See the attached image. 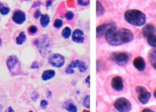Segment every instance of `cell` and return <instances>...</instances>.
I'll return each mask as SVG.
<instances>
[{
	"label": "cell",
	"instance_id": "cell-1",
	"mask_svg": "<svg viewBox=\"0 0 156 112\" xmlns=\"http://www.w3.org/2000/svg\"><path fill=\"white\" fill-rule=\"evenodd\" d=\"M105 40L112 46L121 45L131 42L133 40V34L127 29L118 30L115 25L111 27L105 33Z\"/></svg>",
	"mask_w": 156,
	"mask_h": 112
},
{
	"label": "cell",
	"instance_id": "cell-2",
	"mask_svg": "<svg viewBox=\"0 0 156 112\" xmlns=\"http://www.w3.org/2000/svg\"><path fill=\"white\" fill-rule=\"evenodd\" d=\"M124 19L133 26H141L146 23V16L140 10H129L124 14Z\"/></svg>",
	"mask_w": 156,
	"mask_h": 112
},
{
	"label": "cell",
	"instance_id": "cell-3",
	"mask_svg": "<svg viewBox=\"0 0 156 112\" xmlns=\"http://www.w3.org/2000/svg\"><path fill=\"white\" fill-rule=\"evenodd\" d=\"M114 106L118 112H129L132 109L130 102L124 97L117 99L114 102Z\"/></svg>",
	"mask_w": 156,
	"mask_h": 112
},
{
	"label": "cell",
	"instance_id": "cell-4",
	"mask_svg": "<svg viewBox=\"0 0 156 112\" xmlns=\"http://www.w3.org/2000/svg\"><path fill=\"white\" fill-rule=\"evenodd\" d=\"M111 59L119 66H124L130 60V55L124 52H114L111 55Z\"/></svg>",
	"mask_w": 156,
	"mask_h": 112
},
{
	"label": "cell",
	"instance_id": "cell-5",
	"mask_svg": "<svg viewBox=\"0 0 156 112\" xmlns=\"http://www.w3.org/2000/svg\"><path fill=\"white\" fill-rule=\"evenodd\" d=\"M65 59L64 56L56 54L52 55L49 59V64L53 67L61 68L64 65Z\"/></svg>",
	"mask_w": 156,
	"mask_h": 112
},
{
	"label": "cell",
	"instance_id": "cell-6",
	"mask_svg": "<svg viewBox=\"0 0 156 112\" xmlns=\"http://www.w3.org/2000/svg\"><path fill=\"white\" fill-rule=\"evenodd\" d=\"M112 87L114 91H121L124 89L123 80L120 76L114 77L112 80Z\"/></svg>",
	"mask_w": 156,
	"mask_h": 112
},
{
	"label": "cell",
	"instance_id": "cell-7",
	"mask_svg": "<svg viewBox=\"0 0 156 112\" xmlns=\"http://www.w3.org/2000/svg\"><path fill=\"white\" fill-rule=\"evenodd\" d=\"M12 20L16 24H21L26 20V15L23 11L17 10L14 12L12 16Z\"/></svg>",
	"mask_w": 156,
	"mask_h": 112
},
{
	"label": "cell",
	"instance_id": "cell-8",
	"mask_svg": "<svg viewBox=\"0 0 156 112\" xmlns=\"http://www.w3.org/2000/svg\"><path fill=\"white\" fill-rule=\"evenodd\" d=\"M72 39H73V41L74 42L81 43L85 40V35H84V33L82 30L80 29H76L74 30L73 33Z\"/></svg>",
	"mask_w": 156,
	"mask_h": 112
},
{
	"label": "cell",
	"instance_id": "cell-9",
	"mask_svg": "<svg viewBox=\"0 0 156 112\" xmlns=\"http://www.w3.org/2000/svg\"><path fill=\"white\" fill-rule=\"evenodd\" d=\"M142 33L143 36L147 37V38H148L149 36L155 35V33H156V29L154 25H152V24H147L143 28Z\"/></svg>",
	"mask_w": 156,
	"mask_h": 112
},
{
	"label": "cell",
	"instance_id": "cell-10",
	"mask_svg": "<svg viewBox=\"0 0 156 112\" xmlns=\"http://www.w3.org/2000/svg\"><path fill=\"white\" fill-rule=\"evenodd\" d=\"M114 25V24H104L103 25L99 26L97 28V36L98 37H102L107 31Z\"/></svg>",
	"mask_w": 156,
	"mask_h": 112
},
{
	"label": "cell",
	"instance_id": "cell-11",
	"mask_svg": "<svg viewBox=\"0 0 156 112\" xmlns=\"http://www.w3.org/2000/svg\"><path fill=\"white\" fill-rule=\"evenodd\" d=\"M133 65L136 68V69L139 71H143L146 68L145 61L142 57H137L135 58L133 61Z\"/></svg>",
	"mask_w": 156,
	"mask_h": 112
},
{
	"label": "cell",
	"instance_id": "cell-12",
	"mask_svg": "<svg viewBox=\"0 0 156 112\" xmlns=\"http://www.w3.org/2000/svg\"><path fill=\"white\" fill-rule=\"evenodd\" d=\"M18 63V58L15 55H11L9 56L6 61V64H7V67L9 70H12L16 64Z\"/></svg>",
	"mask_w": 156,
	"mask_h": 112
},
{
	"label": "cell",
	"instance_id": "cell-13",
	"mask_svg": "<svg viewBox=\"0 0 156 112\" xmlns=\"http://www.w3.org/2000/svg\"><path fill=\"white\" fill-rule=\"evenodd\" d=\"M151 93L148 91H147L145 93H142V94L139 95L138 99L140 101V103H141L142 104L145 105V104L149 102V99H151Z\"/></svg>",
	"mask_w": 156,
	"mask_h": 112
},
{
	"label": "cell",
	"instance_id": "cell-14",
	"mask_svg": "<svg viewBox=\"0 0 156 112\" xmlns=\"http://www.w3.org/2000/svg\"><path fill=\"white\" fill-rule=\"evenodd\" d=\"M55 75V72L53 70H48L43 72L42 74V79L44 81H47L51 79L52 78H54Z\"/></svg>",
	"mask_w": 156,
	"mask_h": 112
},
{
	"label": "cell",
	"instance_id": "cell-15",
	"mask_svg": "<svg viewBox=\"0 0 156 112\" xmlns=\"http://www.w3.org/2000/svg\"><path fill=\"white\" fill-rule=\"evenodd\" d=\"M149 58L153 67L156 70V48L153 49L149 51Z\"/></svg>",
	"mask_w": 156,
	"mask_h": 112
},
{
	"label": "cell",
	"instance_id": "cell-16",
	"mask_svg": "<svg viewBox=\"0 0 156 112\" xmlns=\"http://www.w3.org/2000/svg\"><path fill=\"white\" fill-rule=\"evenodd\" d=\"M49 23V16L48 14H42L41 16V24L43 27H45Z\"/></svg>",
	"mask_w": 156,
	"mask_h": 112
},
{
	"label": "cell",
	"instance_id": "cell-17",
	"mask_svg": "<svg viewBox=\"0 0 156 112\" xmlns=\"http://www.w3.org/2000/svg\"><path fill=\"white\" fill-rule=\"evenodd\" d=\"M97 16H101L105 13V10L104 6L102 5L99 2H97Z\"/></svg>",
	"mask_w": 156,
	"mask_h": 112
},
{
	"label": "cell",
	"instance_id": "cell-18",
	"mask_svg": "<svg viewBox=\"0 0 156 112\" xmlns=\"http://www.w3.org/2000/svg\"><path fill=\"white\" fill-rule=\"evenodd\" d=\"M27 40L26 34L24 32H21L16 38V43L18 45H22Z\"/></svg>",
	"mask_w": 156,
	"mask_h": 112
},
{
	"label": "cell",
	"instance_id": "cell-19",
	"mask_svg": "<svg viewBox=\"0 0 156 112\" xmlns=\"http://www.w3.org/2000/svg\"><path fill=\"white\" fill-rule=\"evenodd\" d=\"M147 41L151 47L156 48V35H153L149 36L147 38Z\"/></svg>",
	"mask_w": 156,
	"mask_h": 112
},
{
	"label": "cell",
	"instance_id": "cell-20",
	"mask_svg": "<svg viewBox=\"0 0 156 112\" xmlns=\"http://www.w3.org/2000/svg\"><path fill=\"white\" fill-rule=\"evenodd\" d=\"M71 33H72V31H71V29H70V28L66 27V28H64V29L62 30V37H63L64 39H68L71 35Z\"/></svg>",
	"mask_w": 156,
	"mask_h": 112
},
{
	"label": "cell",
	"instance_id": "cell-21",
	"mask_svg": "<svg viewBox=\"0 0 156 112\" xmlns=\"http://www.w3.org/2000/svg\"><path fill=\"white\" fill-rule=\"evenodd\" d=\"M66 110L69 112H77V108L73 103H70L66 105V106L65 107Z\"/></svg>",
	"mask_w": 156,
	"mask_h": 112
},
{
	"label": "cell",
	"instance_id": "cell-22",
	"mask_svg": "<svg viewBox=\"0 0 156 112\" xmlns=\"http://www.w3.org/2000/svg\"><path fill=\"white\" fill-rule=\"evenodd\" d=\"M81 62H82V61H80V60H75V61H72L71 63L68 65V68H72V69H73V68H79L80 65L81 64Z\"/></svg>",
	"mask_w": 156,
	"mask_h": 112
},
{
	"label": "cell",
	"instance_id": "cell-23",
	"mask_svg": "<svg viewBox=\"0 0 156 112\" xmlns=\"http://www.w3.org/2000/svg\"><path fill=\"white\" fill-rule=\"evenodd\" d=\"M83 104L85 107H86L87 109L90 108V96L89 95H87L86 97L84 98Z\"/></svg>",
	"mask_w": 156,
	"mask_h": 112
},
{
	"label": "cell",
	"instance_id": "cell-24",
	"mask_svg": "<svg viewBox=\"0 0 156 112\" xmlns=\"http://www.w3.org/2000/svg\"><path fill=\"white\" fill-rule=\"evenodd\" d=\"M135 90H136V93H138L139 95H140V94H142V93H145V92L147 91V89L145 88V87L141 86H136V89H135Z\"/></svg>",
	"mask_w": 156,
	"mask_h": 112
},
{
	"label": "cell",
	"instance_id": "cell-25",
	"mask_svg": "<svg viewBox=\"0 0 156 112\" xmlns=\"http://www.w3.org/2000/svg\"><path fill=\"white\" fill-rule=\"evenodd\" d=\"M87 70V65L85 64V62L82 61V62H81V64L80 65V66L79 68V72H85Z\"/></svg>",
	"mask_w": 156,
	"mask_h": 112
},
{
	"label": "cell",
	"instance_id": "cell-26",
	"mask_svg": "<svg viewBox=\"0 0 156 112\" xmlns=\"http://www.w3.org/2000/svg\"><path fill=\"white\" fill-rule=\"evenodd\" d=\"M10 11V8L5 7L4 5L0 8V13H1L2 15H7L8 14H9Z\"/></svg>",
	"mask_w": 156,
	"mask_h": 112
},
{
	"label": "cell",
	"instance_id": "cell-27",
	"mask_svg": "<svg viewBox=\"0 0 156 112\" xmlns=\"http://www.w3.org/2000/svg\"><path fill=\"white\" fill-rule=\"evenodd\" d=\"M63 25V22L60 19H56L54 22V26L56 29H59V28H61L62 26Z\"/></svg>",
	"mask_w": 156,
	"mask_h": 112
},
{
	"label": "cell",
	"instance_id": "cell-28",
	"mask_svg": "<svg viewBox=\"0 0 156 112\" xmlns=\"http://www.w3.org/2000/svg\"><path fill=\"white\" fill-rule=\"evenodd\" d=\"M65 16H66V18L67 20H73V18H74V14L73 12H68L66 14Z\"/></svg>",
	"mask_w": 156,
	"mask_h": 112
},
{
	"label": "cell",
	"instance_id": "cell-29",
	"mask_svg": "<svg viewBox=\"0 0 156 112\" xmlns=\"http://www.w3.org/2000/svg\"><path fill=\"white\" fill-rule=\"evenodd\" d=\"M78 3L80 5L82 6H87L89 5V4H90L89 1H84V0H80V1H78Z\"/></svg>",
	"mask_w": 156,
	"mask_h": 112
},
{
	"label": "cell",
	"instance_id": "cell-30",
	"mask_svg": "<svg viewBox=\"0 0 156 112\" xmlns=\"http://www.w3.org/2000/svg\"><path fill=\"white\" fill-rule=\"evenodd\" d=\"M48 105V102L46 100H42L41 101V107L42 109H45Z\"/></svg>",
	"mask_w": 156,
	"mask_h": 112
},
{
	"label": "cell",
	"instance_id": "cell-31",
	"mask_svg": "<svg viewBox=\"0 0 156 112\" xmlns=\"http://www.w3.org/2000/svg\"><path fill=\"white\" fill-rule=\"evenodd\" d=\"M29 33H30L35 34L37 32V28L35 26H31L29 28Z\"/></svg>",
	"mask_w": 156,
	"mask_h": 112
},
{
	"label": "cell",
	"instance_id": "cell-32",
	"mask_svg": "<svg viewBox=\"0 0 156 112\" xmlns=\"http://www.w3.org/2000/svg\"><path fill=\"white\" fill-rule=\"evenodd\" d=\"M66 72L67 74H74V70L73 69H72V68H67L66 70Z\"/></svg>",
	"mask_w": 156,
	"mask_h": 112
},
{
	"label": "cell",
	"instance_id": "cell-33",
	"mask_svg": "<svg viewBox=\"0 0 156 112\" xmlns=\"http://www.w3.org/2000/svg\"><path fill=\"white\" fill-rule=\"evenodd\" d=\"M41 16V12H40V11L39 10H37L36 12H35V15H34V17H35V18H39Z\"/></svg>",
	"mask_w": 156,
	"mask_h": 112
},
{
	"label": "cell",
	"instance_id": "cell-34",
	"mask_svg": "<svg viewBox=\"0 0 156 112\" xmlns=\"http://www.w3.org/2000/svg\"><path fill=\"white\" fill-rule=\"evenodd\" d=\"M30 68H33V69H35V68H39V66H38V64H37V62H36V61H34L32 66H30Z\"/></svg>",
	"mask_w": 156,
	"mask_h": 112
},
{
	"label": "cell",
	"instance_id": "cell-35",
	"mask_svg": "<svg viewBox=\"0 0 156 112\" xmlns=\"http://www.w3.org/2000/svg\"><path fill=\"white\" fill-rule=\"evenodd\" d=\"M142 112H155V111H154L153 110H151V109L145 108V109H144V110H143L142 111Z\"/></svg>",
	"mask_w": 156,
	"mask_h": 112
},
{
	"label": "cell",
	"instance_id": "cell-36",
	"mask_svg": "<svg viewBox=\"0 0 156 112\" xmlns=\"http://www.w3.org/2000/svg\"><path fill=\"white\" fill-rule=\"evenodd\" d=\"M85 82L88 84V85H90V76H87V78L86 79V80H85Z\"/></svg>",
	"mask_w": 156,
	"mask_h": 112
},
{
	"label": "cell",
	"instance_id": "cell-37",
	"mask_svg": "<svg viewBox=\"0 0 156 112\" xmlns=\"http://www.w3.org/2000/svg\"><path fill=\"white\" fill-rule=\"evenodd\" d=\"M52 4V2L51 1H48L47 2V7H49V6H51Z\"/></svg>",
	"mask_w": 156,
	"mask_h": 112
},
{
	"label": "cell",
	"instance_id": "cell-38",
	"mask_svg": "<svg viewBox=\"0 0 156 112\" xmlns=\"http://www.w3.org/2000/svg\"><path fill=\"white\" fill-rule=\"evenodd\" d=\"M8 112H15L14 110H13V109H12V107H8Z\"/></svg>",
	"mask_w": 156,
	"mask_h": 112
},
{
	"label": "cell",
	"instance_id": "cell-39",
	"mask_svg": "<svg viewBox=\"0 0 156 112\" xmlns=\"http://www.w3.org/2000/svg\"><path fill=\"white\" fill-rule=\"evenodd\" d=\"M41 4V2H37V5H36V3H35V4H34V5H33V7H36V6H39V5H40Z\"/></svg>",
	"mask_w": 156,
	"mask_h": 112
},
{
	"label": "cell",
	"instance_id": "cell-40",
	"mask_svg": "<svg viewBox=\"0 0 156 112\" xmlns=\"http://www.w3.org/2000/svg\"><path fill=\"white\" fill-rule=\"evenodd\" d=\"M2 110H3V107L2 105L0 104V112H2Z\"/></svg>",
	"mask_w": 156,
	"mask_h": 112
},
{
	"label": "cell",
	"instance_id": "cell-41",
	"mask_svg": "<svg viewBox=\"0 0 156 112\" xmlns=\"http://www.w3.org/2000/svg\"><path fill=\"white\" fill-rule=\"evenodd\" d=\"M154 97H155V98L156 99V91L154 92Z\"/></svg>",
	"mask_w": 156,
	"mask_h": 112
},
{
	"label": "cell",
	"instance_id": "cell-42",
	"mask_svg": "<svg viewBox=\"0 0 156 112\" xmlns=\"http://www.w3.org/2000/svg\"><path fill=\"white\" fill-rule=\"evenodd\" d=\"M1 45H2V41H1V39H0V46H1Z\"/></svg>",
	"mask_w": 156,
	"mask_h": 112
},
{
	"label": "cell",
	"instance_id": "cell-43",
	"mask_svg": "<svg viewBox=\"0 0 156 112\" xmlns=\"http://www.w3.org/2000/svg\"><path fill=\"white\" fill-rule=\"evenodd\" d=\"M29 112H34V111H30Z\"/></svg>",
	"mask_w": 156,
	"mask_h": 112
}]
</instances>
